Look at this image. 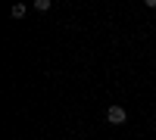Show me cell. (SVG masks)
I'll use <instances>...</instances> for the list:
<instances>
[{
	"instance_id": "6da1fadb",
	"label": "cell",
	"mask_w": 156,
	"mask_h": 140,
	"mask_svg": "<svg viewBox=\"0 0 156 140\" xmlns=\"http://www.w3.org/2000/svg\"><path fill=\"white\" fill-rule=\"evenodd\" d=\"M106 121H109V125H125V121H128V112H125L122 106H109V109H106Z\"/></svg>"
},
{
	"instance_id": "7a4b0ae2",
	"label": "cell",
	"mask_w": 156,
	"mask_h": 140,
	"mask_svg": "<svg viewBox=\"0 0 156 140\" xmlns=\"http://www.w3.org/2000/svg\"><path fill=\"white\" fill-rule=\"evenodd\" d=\"M9 12H12V19H22L25 12H28V6H25V3H16V6H12Z\"/></svg>"
},
{
	"instance_id": "3957f363",
	"label": "cell",
	"mask_w": 156,
	"mask_h": 140,
	"mask_svg": "<svg viewBox=\"0 0 156 140\" xmlns=\"http://www.w3.org/2000/svg\"><path fill=\"white\" fill-rule=\"evenodd\" d=\"M34 9H37V12H47V9H50V0H34Z\"/></svg>"
}]
</instances>
